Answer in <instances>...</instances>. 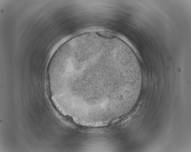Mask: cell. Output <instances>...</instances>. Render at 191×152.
<instances>
[{
	"label": "cell",
	"instance_id": "6da1fadb",
	"mask_svg": "<svg viewBox=\"0 0 191 152\" xmlns=\"http://www.w3.org/2000/svg\"><path fill=\"white\" fill-rule=\"evenodd\" d=\"M109 57L90 54L61 60L56 71L58 80L69 94L92 103L110 99L112 86L126 82V71L115 73L111 68Z\"/></svg>",
	"mask_w": 191,
	"mask_h": 152
}]
</instances>
